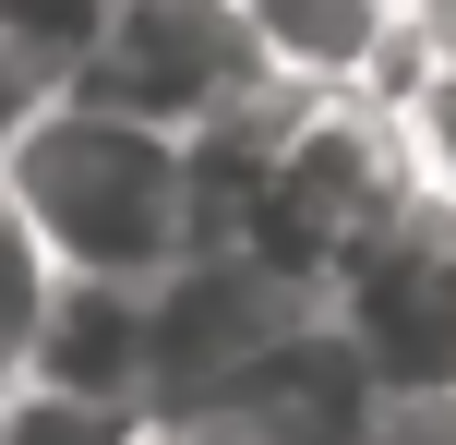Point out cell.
Returning <instances> with one entry per match:
<instances>
[{
  "mask_svg": "<svg viewBox=\"0 0 456 445\" xmlns=\"http://www.w3.org/2000/svg\"><path fill=\"white\" fill-rule=\"evenodd\" d=\"M324 326L372 374V398H456V205L409 193L324 277Z\"/></svg>",
  "mask_w": 456,
  "mask_h": 445,
  "instance_id": "3957f363",
  "label": "cell"
},
{
  "mask_svg": "<svg viewBox=\"0 0 456 445\" xmlns=\"http://www.w3.org/2000/svg\"><path fill=\"white\" fill-rule=\"evenodd\" d=\"M157 422H205L228 445H372L385 398H372V374L348 361V337L324 326V301H313L289 337H265L240 374H216L192 409H157Z\"/></svg>",
  "mask_w": 456,
  "mask_h": 445,
  "instance_id": "8992f818",
  "label": "cell"
},
{
  "mask_svg": "<svg viewBox=\"0 0 456 445\" xmlns=\"http://www.w3.org/2000/svg\"><path fill=\"white\" fill-rule=\"evenodd\" d=\"M48 289H61V265L24 241V217L0 205V385L24 374V337H37V313H48Z\"/></svg>",
  "mask_w": 456,
  "mask_h": 445,
  "instance_id": "7c38bea8",
  "label": "cell"
},
{
  "mask_svg": "<svg viewBox=\"0 0 456 445\" xmlns=\"http://www.w3.org/2000/svg\"><path fill=\"white\" fill-rule=\"evenodd\" d=\"M12 385H61V398H96V409H144V289H109V277H61L24 337V374Z\"/></svg>",
  "mask_w": 456,
  "mask_h": 445,
  "instance_id": "ba28073f",
  "label": "cell"
},
{
  "mask_svg": "<svg viewBox=\"0 0 456 445\" xmlns=\"http://www.w3.org/2000/svg\"><path fill=\"white\" fill-rule=\"evenodd\" d=\"M252 85H276V72L252 61V37H240L228 0H120L109 37H96V61L72 72L61 96L120 109V120H144V133H205Z\"/></svg>",
  "mask_w": 456,
  "mask_h": 445,
  "instance_id": "277c9868",
  "label": "cell"
},
{
  "mask_svg": "<svg viewBox=\"0 0 456 445\" xmlns=\"http://www.w3.org/2000/svg\"><path fill=\"white\" fill-rule=\"evenodd\" d=\"M300 313H313V289L265 277L252 253H181L168 277H144V422L157 409H192L216 374H240Z\"/></svg>",
  "mask_w": 456,
  "mask_h": 445,
  "instance_id": "5b68a950",
  "label": "cell"
},
{
  "mask_svg": "<svg viewBox=\"0 0 456 445\" xmlns=\"http://www.w3.org/2000/svg\"><path fill=\"white\" fill-rule=\"evenodd\" d=\"M133 445H228V433H205V422H144Z\"/></svg>",
  "mask_w": 456,
  "mask_h": 445,
  "instance_id": "5bb4252c",
  "label": "cell"
},
{
  "mask_svg": "<svg viewBox=\"0 0 456 445\" xmlns=\"http://www.w3.org/2000/svg\"><path fill=\"white\" fill-rule=\"evenodd\" d=\"M144 409H96L61 385H0V445H133Z\"/></svg>",
  "mask_w": 456,
  "mask_h": 445,
  "instance_id": "8fae6325",
  "label": "cell"
},
{
  "mask_svg": "<svg viewBox=\"0 0 456 445\" xmlns=\"http://www.w3.org/2000/svg\"><path fill=\"white\" fill-rule=\"evenodd\" d=\"M252 37V61L300 96H385L409 72V37H396V0H228Z\"/></svg>",
  "mask_w": 456,
  "mask_h": 445,
  "instance_id": "52a82bcc",
  "label": "cell"
},
{
  "mask_svg": "<svg viewBox=\"0 0 456 445\" xmlns=\"http://www.w3.org/2000/svg\"><path fill=\"white\" fill-rule=\"evenodd\" d=\"M0 205L24 217L61 277H109L144 289L192 253V205H181V133H144L120 109L85 96H24L0 133Z\"/></svg>",
  "mask_w": 456,
  "mask_h": 445,
  "instance_id": "6da1fadb",
  "label": "cell"
},
{
  "mask_svg": "<svg viewBox=\"0 0 456 445\" xmlns=\"http://www.w3.org/2000/svg\"><path fill=\"white\" fill-rule=\"evenodd\" d=\"M385 120H396V157H409V193L456 205V61H409L385 85Z\"/></svg>",
  "mask_w": 456,
  "mask_h": 445,
  "instance_id": "30bf717a",
  "label": "cell"
},
{
  "mask_svg": "<svg viewBox=\"0 0 456 445\" xmlns=\"http://www.w3.org/2000/svg\"><path fill=\"white\" fill-rule=\"evenodd\" d=\"M109 12H120V0H0V72H12L24 96H61L72 72L96 61Z\"/></svg>",
  "mask_w": 456,
  "mask_h": 445,
  "instance_id": "9c48e42d",
  "label": "cell"
},
{
  "mask_svg": "<svg viewBox=\"0 0 456 445\" xmlns=\"http://www.w3.org/2000/svg\"><path fill=\"white\" fill-rule=\"evenodd\" d=\"M396 205H409V157H396L385 96H300L289 133H276V157H265V181H252V205H240V229H228L216 253H252L265 277H289V289L324 301V277H337Z\"/></svg>",
  "mask_w": 456,
  "mask_h": 445,
  "instance_id": "7a4b0ae2",
  "label": "cell"
},
{
  "mask_svg": "<svg viewBox=\"0 0 456 445\" xmlns=\"http://www.w3.org/2000/svg\"><path fill=\"white\" fill-rule=\"evenodd\" d=\"M396 37L409 61H456V0H396Z\"/></svg>",
  "mask_w": 456,
  "mask_h": 445,
  "instance_id": "4fadbf2b",
  "label": "cell"
}]
</instances>
